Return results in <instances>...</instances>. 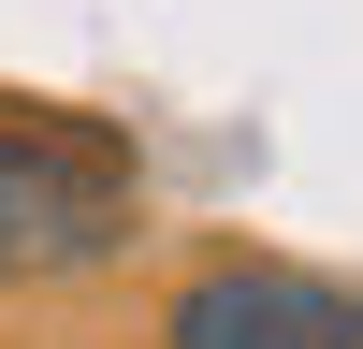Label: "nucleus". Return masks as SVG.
I'll list each match as a JSON object with an SVG mask.
<instances>
[{"label":"nucleus","mask_w":363,"mask_h":349,"mask_svg":"<svg viewBox=\"0 0 363 349\" xmlns=\"http://www.w3.org/2000/svg\"><path fill=\"white\" fill-rule=\"evenodd\" d=\"M160 349H363V277H320V262H203L160 306Z\"/></svg>","instance_id":"f03ea898"},{"label":"nucleus","mask_w":363,"mask_h":349,"mask_svg":"<svg viewBox=\"0 0 363 349\" xmlns=\"http://www.w3.org/2000/svg\"><path fill=\"white\" fill-rule=\"evenodd\" d=\"M131 233H145V160L116 116L0 102V291H73L131 262Z\"/></svg>","instance_id":"f257e3e1"}]
</instances>
